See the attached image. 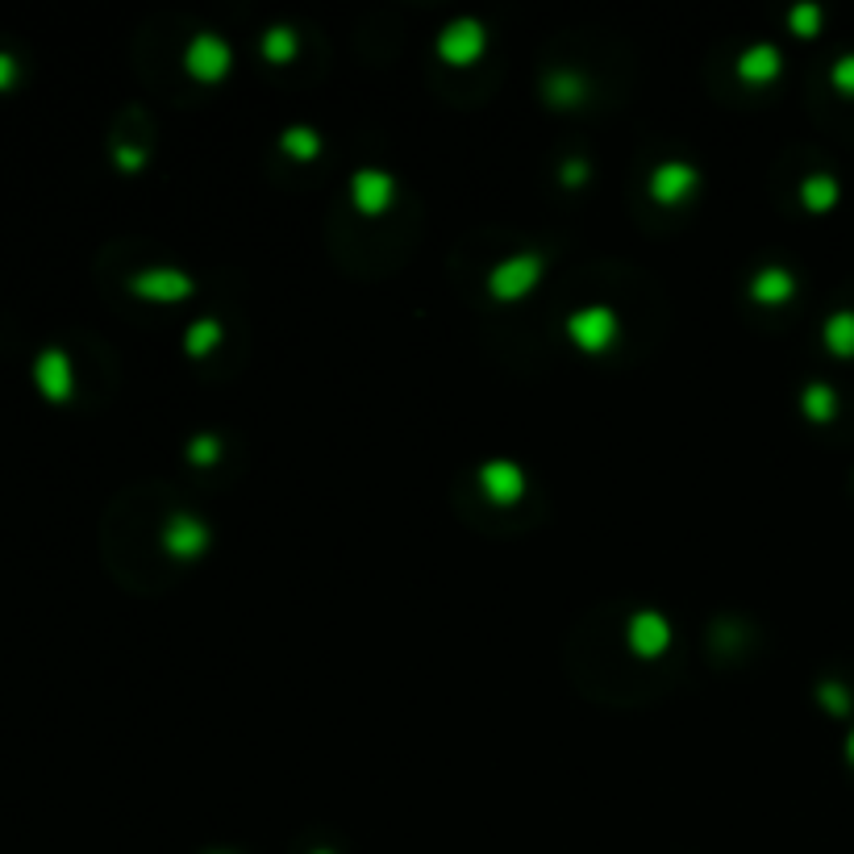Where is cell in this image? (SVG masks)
Listing matches in <instances>:
<instances>
[{"label":"cell","instance_id":"obj_1","mask_svg":"<svg viewBox=\"0 0 854 854\" xmlns=\"http://www.w3.org/2000/svg\"><path fill=\"white\" fill-rule=\"evenodd\" d=\"M542 276H546V255L542 251H513V255L497 258L488 267L484 288L497 304H521L542 284Z\"/></svg>","mask_w":854,"mask_h":854},{"label":"cell","instance_id":"obj_2","mask_svg":"<svg viewBox=\"0 0 854 854\" xmlns=\"http://www.w3.org/2000/svg\"><path fill=\"white\" fill-rule=\"evenodd\" d=\"M563 334L584 355H605L621 339V321L609 304H579L563 318Z\"/></svg>","mask_w":854,"mask_h":854},{"label":"cell","instance_id":"obj_3","mask_svg":"<svg viewBox=\"0 0 854 854\" xmlns=\"http://www.w3.org/2000/svg\"><path fill=\"white\" fill-rule=\"evenodd\" d=\"M230 67H234V46L213 34V30H204L197 38L184 46V71H188V80L197 84H221L230 76Z\"/></svg>","mask_w":854,"mask_h":854},{"label":"cell","instance_id":"obj_4","mask_svg":"<svg viewBox=\"0 0 854 854\" xmlns=\"http://www.w3.org/2000/svg\"><path fill=\"white\" fill-rule=\"evenodd\" d=\"M434 51L446 67H472V63H479L484 59V51H488V30H484V21H476V18L446 21L434 42Z\"/></svg>","mask_w":854,"mask_h":854},{"label":"cell","instance_id":"obj_5","mask_svg":"<svg viewBox=\"0 0 854 854\" xmlns=\"http://www.w3.org/2000/svg\"><path fill=\"white\" fill-rule=\"evenodd\" d=\"M700 188V171L688 159H663L646 179V197L655 200L658 209H684Z\"/></svg>","mask_w":854,"mask_h":854},{"label":"cell","instance_id":"obj_6","mask_svg":"<svg viewBox=\"0 0 854 854\" xmlns=\"http://www.w3.org/2000/svg\"><path fill=\"white\" fill-rule=\"evenodd\" d=\"M672 642H676V625H672V617H663L658 609H637L625 621V646H630V655L646 658V663L667 655Z\"/></svg>","mask_w":854,"mask_h":854},{"label":"cell","instance_id":"obj_7","mask_svg":"<svg viewBox=\"0 0 854 854\" xmlns=\"http://www.w3.org/2000/svg\"><path fill=\"white\" fill-rule=\"evenodd\" d=\"M130 292L146 300V304H184L197 292V279L184 267H146V271L130 279Z\"/></svg>","mask_w":854,"mask_h":854},{"label":"cell","instance_id":"obj_8","mask_svg":"<svg viewBox=\"0 0 854 854\" xmlns=\"http://www.w3.org/2000/svg\"><path fill=\"white\" fill-rule=\"evenodd\" d=\"M159 546L171 558L188 563V558H200L209 546H213V530H209V521L197 513H171L163 521Z\"/></svg>","mask_w":854,"mask_h":854},{"label":"cell","instance_id":"obj_9","mask_svg":"<svg viewBox=\"0 0 854 854\" xmlns=\"http://www.w3.org/2000/svg\"><path fill=\"white\" fill-rule=\"evenodd\" d=\"M476 484H479V492L492 500L497 509H513V504H521L525 488H530L525 467L513 463V458H488V463L476 472Z\"/></svg>","mask_w":854,"mask_h":854},{"label":"cell","instance_id":"obj_10","mask_svg":"<svg viewBox=\"0 0 854 854\" xmlns=\"http://www.w3.org/2000/svg\"><path fill=\"white\" fill-rule=\"evenodd\" d=\"M392 200H397V179H392V171H384V167H358L355 176H351V204H355V213L379 218V213L392 209Z\"/></svg>","mask_w":854,"mask_h":854},{"label":"cell","instance_id":"obj_11","mask_svg":"<svg viewBox=\"0 0 854 854\" xmlns=\"http://www.w3.org/2000/svg\"><path fill=\"white\" fill-rule=\"evenodd\" d=\"M779 71H784V55L775 51L772 42H755V46H746L734 63V76L742 84H751V88H763V84L779 80Z\"/></svg>","mask_w":854,"mask_h":854},{"label":"cell","instance_id":"obj_12","mask_svg":"<svg viewBox=\"0 0 854 854\" xmlns=\"http://www.w3.org/2000/svg\"><path fill=\"white\" fill-rule=\"evenodd\" d=\"M792 297H796V276L788 267L772 263V267H758L755 276H751V300L763 304V309H784Z\"/></svg>","mask_w":854,"mask_h":854},{"label":"cell","instance_id":"obj_13","mask_svg":"<svg viewBox=\"0 0 854 854\" xmlns=\"http://www.w3.org/2000/svg\"><path fill=\"white\" fill-rule=\"evenodd\" d=\"M542 97H546V104L551 109H584V100H588V80L579 76V71H551L546 80H542Z\"/></svg>","mask_w":854,"mask_h":854},{"label":"cell","instance_id":"obj_14","mask_svg":"<svg viewBox=\"0 0 854 854\" xmlns=\"http://www.w3.org/2000/svg\"><path fill=\"white\" fill-rule=\"evenodd\" d=\"M38 384L51 400L71 397V358L63 355V351H46L38 358Z\"/></svg>","mask_w":854,"mask_h":854},{"label":"cell","instance_id":"obj_15","mask_svg":"<svg viewBox=\"0 0 854 854\" xmlns=\"http://www.w3.org/2000/svg\"><path fill=\"white\" fill-rule=\"evenodd\" d=\"M258 55L271 63V67L292 63L300 55L297 30H292V25H271V30H263V38H258Z\"/></svg>","mask_w":854,"mask_h":854},{"label":"cell","instance_id":"obj_16","mask_svg":"<svg viewBox=\"0 0 854 854\" xmlns=\"http://www.w3.org/2000/svg\"><path fill=\"white\" fill-rule=\"evenodd\" d=\"M221 321L218 318H197V321H188V330H184V351L192 358H204V355H213L221 346Z\"/></svg>","mask_w":854,"mask_h":854},{"label":"cell","instance_id":"obj_17","mask_svg":"<svg viewBox=\"0 0 854 854\" xmlns=\"http://www.w3.org/2000/svg\"><path fill=\"white\" fill-rule=\"evenodd\" d=\"M279 151L288 155V159L297 163H309L321 155V134L313 125H288L284 134H279Z\"/></svg>","mask_w":854,"mask_h":854},{"label":"cell","instance_id":"obj_18","mask_svg":"<svg viewBox=\"0 0 854 854\" xmlns=\"http://www.w3.org/2000/svg\"><path fill=\"white\" fill-rule=\"evenodd\" d=\"M800 204H805L809 213H825V209H834L838 184L830 176H809L805 184H800Z\"/></svg>","mask_w":854,"mask_h":854},{"label":"cell","instance_id":"obj_19","mask_svg":"<svg viewBox=\"0 0 854 854\" xmlns=\"http://www.w3.org/2000/svg\"><path fill=\"white\" fill-rule=\"evenodd\" d=\"M800 409H805V418L809 421H830L838 413V392L830 384H809V388L800 392Z\"/></svg>","mask_w":854,"mask_h":854},{"label":"cell","instance_id":"obj_20","mask_svg":"<svg viewBox=\"0 0 854 854\" xmlns=\"http://www.w3.org/2000/svg\"><path fill=\"white\" fill-rule=\"evenodd\" d=\"M825 351L838 358L854 355V313H834L825 321Z\"/></svg>","mask_w":854,"mask_h":854},{"label":"cell","instance_id":"obj_21","mask_svg":"<svg viewBox=\"0 0 854 854\" xmlns=\"http://www.w3.org/2000/svg\"><path fill=\"white\" fill-rule=\"evenodd\" d=\"M184 455H188L192 467H213V463L221 458V437L209 434V430H204V434H192V442H188V451H184Z\"/></svg>","mask_w":854,"mask_h":854},{"label":"cell","instance_id":"obj_22","mask_svg":"<svg viewBox=\"0 0 854 854\" xmlns=\"http://www.w3.org/2000/svg\"><path fill=\"white\" fill-rule=\"evenodd\" d=\"M788 25H792L796 38H817V30H821V9H817V4H796L792 13H788Z\"/></svg>","mask_w":854,"mask_h":854},{"label":"cell","instance_id":"obj_23","mask_svg":"<svg viewBox=\"0 0 854 854\" xmlns=\"http://www.w3.org/2000/svg\"><path fill=\"white\" fill-rule=\"evenodd\" d=\"M588 176H592V167H588L584 159L558 163V184H563V188H579V184H588Z\"/></svg>","mask_w":854,"mask_h":854},{"label":"cell","instance_id":"obj_24","mask_svg":"<svg viewBox=\"0 0 854 854\" xmlns=\"http://www.w3.org/2000/svg\"><path fill=\"white\" fill-rule=\"evenodd\" d=\"M830 80H834L838 92H846V97H854V55H846V59H838V63H834V71H830Z\"/></svg>","mask_w":854,"mask_h":854},{"label":"cell","instance_id":"obj_25","mask_svg":"<svg viewBox=\"0 0 854 854\" xmlns=\"http://www.w3.org/2000/svg\"><path fill=\"white\" fill-rule=\"evenodd\" d=\"M817 696H821V705H825L830 713H846V705H851V700H846V692H842L838 684H821V692H817Z\"/></svg>","mask_w":854,"mask_h":854},{"label":"cell","instance_id":"obj_26","mask_svg":"<svg viewBox=\"0 0 854 854\" xmlns=\"http://www.w3.org/2000/svg\"><path fill=\"white\" fill-rule=\"evenodd\" d=\"M118 167L121 171H142V167H146V155H142L138 146H118Z\"/></svg>","mask_w":854,"mask_h":854},{"label":"cell","instance_id":"obj_27","mask_svg":"<svg viewBox=\"0 0 854 854\" xmlns=\"http://www.w3.org/2000/svg\"><path fill=\"white\" fill-rule=\"evenodd\" d=\"M9 76H13V63H9V59H0V84L9 80Z\"/></svg>","mask_w":854,"mask_h":854},{"label":"cell","instance_id":"obj_28","mask_svg":"<svg viewBox=\"0 0 854 854\" xmlns=\"http://www.w3.org/2000/svg\"><path fill=\"white\" fill-rule=\"evenodd\" d=\"M851 758H854V737H851Z\"/></svg>","mask_w":854,"mask_h":854},{"label":"cell","instance_id":"obj_29","mask_svg":"<svg viewBox=\"0 0 854 854\" xmlns=\"http://www.w3.org/2000/svg\"><path fill=\"white\" fill-rule=\"evenodd\" d=\"M318 854H330V851H318Z\"/></svg>","mask_w":854,"mask_h":854}]
</instances>
